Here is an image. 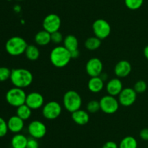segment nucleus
Listing matches in <instances>:
<instances>
[{
  "label": "nucleus",
  "mask_w": 148,
  "mask_h": 148,
  "mask_svg": "<svg viewBox=\"0 0 148 148\" xmlns=\"http://www.w3.org/2000/svg\"><path fill=\"white\" fill-rule=\"evenodd\" d=\"M10 81L14 86L25 89L28 87L33 81V75L26 68H14L12 70Z\"/></svg>",
  "instance_id": "1"
},
{
  "label": "nucleus",
  "mask_w": 148,
  "mask_h": 148,
  "mask_svg": "<svg viewBox=\"0 0 148 148\" xmlns=\"http://www.w3.org/2000/svg\"><path fill=\"white\" fill-rule=\"evenodd\" d=\"M72 59L71 54L64 46H56L50 53V61L56 68H64L66 66Z\"/></svg>",
  "instance_id": "2"
},
{
  "label": "nucleus",
  "mask_w": 148,
  "mask_h": 148,
  "mask_svg": "<svg viewBox=\"0 0 148 148\" xmlns=\"http://www.w3.org/2000/svg\"><path fill=\"white\" fill-rule=\"evenodd\" d=\"M26 41L20 36H12L7 41L5 49L9 55L12 56H19L25 54L27 46Z\"/></svg>",
  "instance_id": "3"
},
{
  "label": "nucleus",
  "mask_w": 148,
  "mask_h": 148,
  "mask_svg": "<svg viewBox=\"0 0 148 148\" xmlns=\"http://www.w3.org/2000/svg\"><path fill=\"white\" fill-rule=\"evenodd\" d=\"M82 103V97L77 91L69 90L64 94V107L68 112H70L71 113L80 109Z\"/></svg>",
  "instance_id": "4"
},
{
  "label": "nucleus",
  "mask_w": 148,
  "mask_h": 148,
  "mask_svg": "<svg viewBox=\"0 0 148 148\" xmlns=\"http://www.w3.org/2000/svg\"><path fill=\"white\" fill-rule=\"evenodd\" d=\"M26 97L27 94L23 89L14 86L7 91L5 98L10 105L18 107L19 106L25 104Z\"/></svg>",
  "instance_id": "5"
},
{
  "label": "nucleus",
  "mask_w": 148,
  "mask_h": 148,
  "mask_svg": "<svg viewBox=\"0 0 148 148\" xmlns=\"http://www.w3.org/2000/svg\"><path fill=\"white\" fill-rule=\"evenodd\" d=\"M99 102L101 110L106 114H114L116 113L119 107L120 104L118 99L109 94L101 97Z\"/></svg>",
  "instance_id": "6"
},
{
  "label": "nucleus",
  "mask_w": 148,
  "mask_h": 148,
  "mask_svg": "<svg viewBox=\"0 0 148 148\" xmlns=\"http://www.w3.org/2000/svg\"><path fill=\"white\" fill-rule=\"evenodd\" d=\"M92 28L94 35L101 40L108 37L111 31L109 23L104 19H97L92 23Z\"/></svg>",
  "instance_id": "7"
},
{
  "label": "nucleus",
  "mask_w": 148,
  "mask_h": 148,
  "mask_svg": "<svg viewBox=\"0 0 148 148\" xmlns=\"http://www.w3.org/2000/svg\"><path fill=\"white\" fill-rule=\"evenodd\" d=\"M62 111V105L56 101H50L42 107V115L47 120H54L59 117Z\"/></svg>",
  "instance_id": "8"
},
{
  "label": "nucleus",
  "mask_w": 148,
  "mask_h": 148,
  "mask_svg": "<svg viewBox=\"0 0 148 148\" xmlns=\"http://www.w3.org/2000/svg\"><path fill=\"white\" fill-rule=\"evenodd\" d=\"M62 24L60 17L55 13L46 15L43 20V28L49 33H52L59 30Z\"/></svg>",
  "instance_id": "9"
},
{
  "label": "nucleus",
  "mask_w": 148,
  "mask_h": 148,
  "mask_svg": "<svg viewBox=\"0 0 148 148\" xmlns=\"http://www.w3.org/2000/svg\"><path fill=\"white\" fill-rule=\"evenodd\" d=\"M27 131L30 137L39 139L44 137L47 132V129L43 122L38 120H34L29 123Z\"/></svg>",
  "instance_id": "10"
},
{
  "label": "nucleus",
  "mask_w": 148,
  "mask_h": 148,
  "mask_svg": "<svg viewBox=\"0 0 148 148\" xmlns=\"http://www.w3.org/2000/svg\"><path fill=\"white\" fill-rule=\"evenodd\" d=\"M137 93L133 88L127 87L123 89L118 96V100L119 104L124 107H130L137 100Z\"/></svg>",
  "instance_id": "11"
},
{
  "label": "nucleus",
  "mask_w": 148,
  "mask_h": 148,
  "mask_svg": "<svg viewBox=\"0 0 148 148\" xmlns=\"http://www.w3.org/2000/svg\"><path fill=\"white\" fill-rule=\"evenodd\" d=\"M103 64L98 57H92L90 59L85 65V71L90 77L100 76L103 73Z\"/></svg>",
  "instance_id": "12"
},
{
  "label": "nucleus",
  "mask_w": 148,
  "mask_h": 148,
  "mask_svg": "<svg viewBox=\"0 0 148 148\" xmlns=\"http://www.w3.org/2000/svg\"><path fill=\"white\" fill-rule=\"evenodd\" d=\"M25 104L32 110H38L44 105V98L40 93L32 91L27 94Z\"/></svg>",
  "instance_id": "13"
},
{
  "label": "nucleus",
  "mask_w": 148,
  "mask_h": 148,
  "mask_svg": "<svg viewBox=\"0 0 148 148\" xmlns=\"http://www.w3.org/2000/svg\"><path fill=\"white\" fill-rule=\"evenodd\" d=\"M123 89L124 88H123L122 82L118 77L108 80L106 86V89L108 94L114 97L119 96Z\"/></svg>",
  "instance_id": "14"
},
{
  "label": "nucleus",
  "mask_w": 148,
  "mask_h": 148,
  "mask_svg": "<svg viewBox=\"0 0 148 148\" xmlns=\"http://www.w3.org/2000/svg\"><path fill=\"white\" fill-rule=\"evenodd\" d=\"M132 72V65L129 61L123 59L116 64L114 73L118 78H125Z\"/></svg>",
  "instance_id": "15"
},
{
  "label": "nucleus",
  "mask_w": 148,
  "mask_h": 148,
  "mask_svg": "<svg viewBox=\"0 0 148 148\" xmlns=\"http://www.w3.org/2000/svg\"><path fill=\"white\" fill-rule=\"evenodd\" d=\"M25 120L15 115H12L7 120V126L10 131L13 133H18L22 131L25 126Z\"/></svg>",
  "instance_id": "16"
},
{
  "label": "nucleus",
  "mask_w": 148,
  "mask_h": 148,
  "mask_svg": "<svg viewBox=\"0 0 148 148\" xmlns=\"http://www.w3.org/2000/svg\"><path fill=\"white\" fill-rule=\"evenodd\" d=\"M72 119L77 125L84 126L89 122V113L86 110L79 109V110L72 113Z\"/></svg>",
  "instance_id": "17"
},
{
  "label": "nucleus",
  "mask_w": 148,
  "mask_h": 148,
  "mask_svg": "<svg viewBox=\"0 0 148 148\" xmlns=\"http://www.w3.org/2000/svg\"><path fill=\"white\" fill-rule=\"evenodd\" d=\"M88 89L92 93H99L104 87V81L100 76L90 77L88 83Z\"/></svg>",
  "instance_id": "18"
},
{
  "label": "nucleus",
  "mask_w": 148,
  "mask_h": 148,
  "mask_svg": "<svg viewBox=\"0 0 148 148\" xmlns=\"http://www.w3.org/2000/svg\"><path fill=\"white\" fill-rule=\"evenodd\" d=\"M35 42L40 46H44L49 44L51 41V33L45 30H40L36 34L34 37Z\"/></svg>",
  "instance_id": "19"
},
{
  "label": "nucleus",
  "mask_w": 148,
  "mask_h": 148,
  "mask_svg": "<svg viewBox=\"0 0 148 148\" xmlns=\"http://www.w3.org/2000/svg\"><path fill=\"white\" fill-rule=\"evenodd\" d=\"M28 138L23 133H14L11 139V146L12 148H26Z\"/></svg>",
  "instance_id": "20"
},
{
  "label": "nucleus",
  "mask_w": 148,
  "mask_h": 148,
  "mask_svg": "<svg viewBox=\"0 0 148 148\" xmlns=\"http://www.w3.org/2000/svg\"><path fill=\"white\" fill-rule=\"evenodd\" d=\"M63 43L64 46L66 49H68L69 52H72V51L76 50V49H78V45H79L78 39L74 35L69 34L65 36L64 39Z\"/></svg>",
  "instance_id": "21"
},
{
  "label": "nucleus",
  "mask_w": 148,
  "mask_h": 148,
  "mask_svg": "<svg viewBox=\"0 0 148 148\" xmlns=\"http://www.w3.org/2000/svg\"><path fill=\"white\" fill-rule=\"evenodd\" d=\"M40 54L39 49L37 46L34 44L27 45L25 52V55L27 59L31 61H35L38 59L40 57Z\"/></svg>",
  "instance_id": "22"
},
{
  "label": "nucleus",
  "mask_w": 148,
  "mask_h": 148,
  "mask_svg": "<svg viewBox=\"0 0 148 148\" xmlns=\"http://www.w3.org/2000/svg\"><path fill=\"white\" fill-rule=\"evenodd\" d=\"M138 143L134 136H127L123 138L119 145V148H137Z\"/></svg>",
  "instance_id": "23"
},
{
  "label": "nucleus",
  "mask_w": 148,
  "mask_h": 148,
  "mask_svg": "<svg viewBox=\"0 0 148 148\" xmlns=\"http://www.w3.org/2000/svg\"><path fill=\"white\" fill-rule=\"evenodd\" d=\"M32 109H30L26 104L19 106L16 110V115L23 120H28L32 115Z\"/></svg>",
  "instance_id": "24"
},
{
  "label": "nucleus",
  "mask_w": 148,
  "mask_h": 148,
  "mask_svg": "<svg viewBox=\"0 0 148 148\" xmlns=\"http://www.w3.org/2000/svg\"><path fill=\"white\" fill-rule=\"evenodd\" d=\"M101 45V40L95 36L88 38L85 41V46L90 51H94L98 49Z\"/></svg>",
  "instance_id": "25"
},
{
  "label": "nucleus",
  "mask_w": 148,
  "mask_h": 148,
  "mask_svg": "<svg viewBox=\"0 0 148 148\" xmlns=\"http://www.w3.org/2000/svg\"><path fill=\"white\" fill-rule=\"evenodd\" d=\"M144 0H124L126 7L131 10H137L143 6Z\"/></svg>",
  "instance_id": "26"
},
{
  "label": "nucleus",
  "mask_w": 148,
  "mask_h": 148,
  "mask_svg": "<svg viewBox=\"0 0 148 148\" xmlns=\"http://www.w3.org/2000/svg\"><path fill=\"white\" fill-rule=\"evenodd\" d=\"M101 110L100 102L98 100H90L87 104V111L90 113H95Z\"/></svg>",
  "instance_id": "27"
},
{
  "label": "nucleus",
  "mask_w": 148,
  "mask_h": 148,
  "mask_svg": "<svg viewBox=\"0 0 148 148\" xmlns=\"http://www.w3.org/2000/svg\"><path fill=\"white\" fill-rule=\"evenodd\" d=\"M12 70L7 67H0V82H4L10 79Z\"/></svg>",
  "instance_id": "28"
},
{
  "label": "nucleus",
  "mask_w": 148,
  "mask_h": 148,
  "mask_svg": "<svg viewBox=\"0 0 148 148\" xmlns=\"http://www.w3.org/2000/svg\"><path fill=\"white\" fill-rule=\"evenodd\" d=\"M147 83L143 81V80H139L135 83L133 89L137 94H142V93H144L147 90Z\"/></svg>",
  "instance_id": "29"
},
{
  "label": "nucleus",
  "mask_w": 148,
  "mask_h": 148,
  "mask_svg": "<svg viewBox=\"0 0 148 148\" xmlns=\"http://www.w3.org/2000/svg\"><path fill=\"white\" fill-rule=\"evenodd\" d=\"M51 41L56 44H59L60 43H62L64 39L62 33L59 30L51 33Z\"/></svg>",
  "instance_id": "30"
},
{
  "label": "nucleus",
  "mask_w": 148,
  "mask_h": 148,
  "mask_svg": "<svg viewBox=\"0 0 148 148\" xmlns=\"http://www.w3.org/2000/svg\"><path fill=\"white\" fill-rule=\"evenodd\" d=\"M8 131L7 122L3 118L0 117V138L5 136Z\"/></svg>",
  "instance_id": "31"
},
{
  "label": "nucleus",
  "mask_w": 148,
  "mask_h": 148,
  "mask_svg": "<svg viewBox=\"0 0 148 148\" xmlns=\"http://www.w3.org/2000/svg\"><path fill=\"white\" fill-rule=\"evenodd\" d=\"M26 148H39V143L37 139L30 137L28 138Z\"/></svg>",
  "instance_id": "32"
},
{
  "label": "nucleus",
  "mask_w": 148,
  "mask_h": 148,
  "mask_svg": "<svg viewBox=\"0 0 148 148\" xmlns=\"http://www.w3.org/2000/svg\"><path fill=\"white\" fill-rule=\"evenodd\" d=\"M140 136L143 140L148 142V128H144L140 131Z\"/></svg>",
  "instance_id": "33"
},
{
  "label": "nucleus",
  "mask_w": 148,
  "mask_h": 148,
  "mask_svg": "<svg viewBox=\"0 0 148 148\" xmlns=\"http://www.w3.org/2000/svg\"><path fill=\"white\" fill-rule=\"evenodd\" d=\"M101 148H119V145L114 141H108L106 142Z\"/></svg>",
  "instance_id": "34"
},
{
  "label": "nucleus",
  "mask_w": 148,
  "mask_h": 148,
  "mask_svg": "<svg viewBox=\"0 0 148 148\" xmlns=\"http://www.w3.org/2000/svg\"><path fill=\"white\" fill-rule=\"evenodd\" d=\"M71 54V57L72 59H77V58L79 57V55H80V52H79V49H76V50H74L72 52H70Z\"/></svg>",
  "instance_id": "35"
},
{
  "label": "nucleus",
  "mask_w": 148,
  "mask_h": 148,
  "mask_svg": "<svg viewBox=\"0 0 148 148\" xmlns=\"http://www.w3.org/2000/svg\"><path fill=\"white\" fill-rule=\"evenodd\" d=\"M100 77H101V79H102L103 81H106V80L108 79V75H107V73H106L103 72L101 74V75H100Z\"/></svg>",
  "instance_id": "36"
},
{
  "label": "nucleus",
  "mask_w": 148,
  "mask_h": 148,
  "mask_svg": "<svg viewBox=\"0 0 148 148\" xmlns=\"http://www.w3.org/2000/svg\"><path fill=\"white\" fill-rule=\"evenodd\" d=\"M143 53H144V56L145 57L146 59L148 60V45L144 48V50H143Z\"/></svg>",
  "instance_id": "37"
},
{
  "label": "nucleus",
  "mask_w": 148,
  "mask_h": 148,
  "mask_svg": "<svg viewBox=\"0 0 148 148\" xmlns=\"http://www.w3.org/2000/svg\"><path fill=\"white\" fill-rule=\"evenodd\" d=\"M17 1H23V0H17Z\"/></svg>",
  "instance_id": "38"
},
{
  "label": "nucleus",
  "mask_w": 148,
  "mask_h": 148,
  "mask_svg": "<svg viewBox=\"0 0 148 148\" xmlns=\"http://www.w3.org/2000/svg\"><path fill=\"white\" fill-rule=\"evenodd\" d=\"M8 1H11V0H8Z\"/></svg>",
  "instance_id": "39"
},
{
  "label": "nucleus",
  "mask_w": 148,
  "mask_h": 148,
  "mask_svg": "<svg viewBox=\"0 0 148 148\" xmlns=\"http://www.w3.org/2000/svg\"><path fill=\"white\" fill-rule=\"evenodd\" d=\"M147 148H148V146H147Z\"/></svg>",
  "instance_id": "40"
},
{
  "label": "nucleus",
  "mask_w": 148,
  "mask_h": 148,
  "mask_svg": "<svg viewBox=\"0 0 148 148\" xmlns=\"http://www.w3.org/2000/svg\"><path fill=\"white\" fill-rule=\"evenodd\" d=\"M0 148H1V147H0Z\"/></svg>",
  "instance_id": "41"
}]
</instances>
